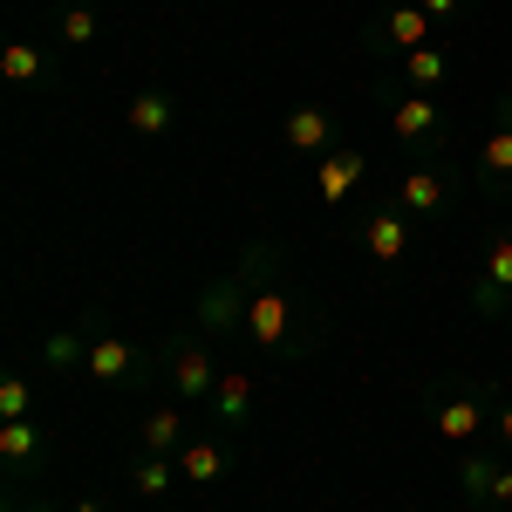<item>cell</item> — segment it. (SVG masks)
Masks as SVG:
<instances>
[{"mask_svg":"<svg viewBox=\"0 0 512 512\" xmlns=\"http://www.w3.org/2000/svg\"><path fill=\"white\" fill-rule=\"evenodd\" d=\"M82 7H103V0H82Z\"/></svg>","mask_w":512,"mask_h":512,"instance_id":"33","label":"cell"},{"mask_svg":"<svg viewBox=\"0 0 512 512\" xmlns=\"http://www.w3.org/2000/svg\"><path fill=\"white\" fill-rule=\"evenodd\" d=\"M472 185H478L485 198H512V130H506V123H492V130L478 137Z\"/></svg>","mask_w":512,"mask_h":512,"instance_id":"15","label":"cell"},{"mask_svg":"<svg viewBox=\"0 0 512 512\" xmlns=\"http://www.w3.org/2000/svg\"><path fill=\"white\" fill-rule=\"evenodd\" d=\"M492 431H499V444L512 451V403H499V417H492Z\"/></svg>","mask_w":512,"mask_h":512,"instance_id":"29","label":"cell"},{"mask_svg":"<svg viewBox=\"0 0 512 512\" xmlns=\"http://www.w3.org/2000/svg\"><path fill=\"white\" fill-rule=\"evenodd\" d=\"M492 417H499L492 390H451V396H431V410H424V424H431L444 444H458V451L485 444V424H492Z\"/></svg>","mask_w":512,"mask_h":512,"instance_id":"8","label":"cell"},{"mask_svg":"<svg viewBox=\"0 0 512 512\" xmlns=\"http://www.w3.org/2000/svg\"><path fill=\"white\" fill-rule=\"evenodd\" d=\"M0 82L7 89H48L55 82V55L41 41H7L0 48Z\"/></svg>","mask_w":512,"mask_h":512,"instance_id":"21","label":"cell"},{"mask_svg":"<svg viewBox=\"0 0 512 512\" xmlns=\"http://www.w3.org/2000/svg\"><path fill=\"white\" fill-rule=\"evenodd\" d=\"M492 123H506V130H512V89L499 96V103H492Z\"/></svg>","mask_w":512,"mask_h":512,"instance_id":"31","label":"cell"},{"mask_svg":"<svg viewBox=\"0 0 512 512\" xmlns=\"http://www.w3.org/2000/svg\"><path fill=\"white\" fill-rule=\"evenodd\" d=\"M0 512H55L48 499H35L28 485H7V499H0Z\"/></svg>","mask_w":512,"mask_h":512,"instance_id":"27","label":"cell"},{"mask_svg":"<svg viewBox=\"0 0 512 512\" xmlns=\"http://www.w3.org/2000/svg\"><path fill=\"white\" fill-rule=\"evenodd\" d=\"M349 239H355V253H369L383 274H396V267L417 253V219H410L396 198H362L349 212Z\"/></svg>","mask_w":512,"mask_h":512,"instance_id":"2","label":"cell"},{"mask_svg":"<svg viewBox=\"0 0 512 512\" xmlns=\"http://www.w3.org/2000/svg\"><path fill=\"white\" fill-rule=\"evenodd\" d=\"M499 472H506V458L492 451V444H472L465 458H458V499L465 506H499Z\"/></svg>","mask_w":512,"mask_h":512,"instance_id":"20","label":"cell"},{"mask_svg":"<svg viewBox=\"0 0 512 512\" xmlns=\"http://www.w3.org/2000/svg\"><path fill=\"white\" fill-rule=\"evenodd\" d=\"M362 178H369V151L342 144V151H328V158L315 164V198H321V205H349Z\"/></svg>","mask_w":512,"mask_h":512,"instance_id":"16","label":"cell"},{"mask_svg":"<svg viewBox=\"0 0 512 512\" xmlns=\"http://www.w3.org/2000/svg\"><path fill=\"white\" fill-rule=\"evenodd\" d=\"M55 41H62V48H89V41H96V7L62 0V14H55Z\"/></svg>","mask_w":512,"mask_h":512,"instance_id":"25","label":"cell"},{"mask_svg":"<svg viewBox=\"0 0 512 512\" xmlns=\"http://www.w3.org/2000/svg\"><path fill=\"white\" fill-rule=\"evenodd\" d=\"M158 362H164L171 396H178V403H192V410H205L212 390H219V376H226V369L212 362V342H205V335H178V342H164Z\"/></svg>","mask_w":512,"mask_h":512,"instance_id":"7","label":"cell"},{"mask_svg":"<svg viewBox=\"0 0 512 512\" xmlns=\"http://www.w3.org/2000/svg\"><path fill=\"white\" fill-rule=\"evenodd\" d=\"M458 192H465V178L451 171L444 158H424V164H410L403 178L390 185V198L417 219V226H437V219H451L458 212Z\"/></svg>","mask_w":512,"mask_h":512,"instance_id":"4","label":"cell"},{"mask_svg":"<svg viewBox=\"0 0 512 512\" xmlns=\"http://www.w3.org/2000/svg\"><path fill=\"white\" fill-rule=\"evenodd\" d=\"M14 417H35V376H0V424H14Z\"/></svg>","mask_w":512,"mask_h":512,"instance_id":"26","label":"cell"},{"mask_svg":"<svg viewBox=\"0 0 512 512\" xmlns=\"http://www.w3.org/2000/svg\"><path fill=\"white\" fill-rule=\"evenodd\" d=\"M233 444H226V431H192L185 444H178V472H185V485H226L233 478Z\"/></svg>","mask_w":512,"mask_h":512,"instance_id":"14","label":"cell"},{"mask_svg":"<svg viewBox=\"0 0 512 512\" xmlns=\"http://www.w3.org/2000/svg\"><path fill=\"white\" fill-rule=\"evenodd\" d=\"M444 82H451V48H444V41L417 48V55H403V89H424V96H437Z\"/></svg>","mask_w":512,"mask_h":512,"instance_id":"23","label":"cell"},{"mask_svg":"<svg viewBox=\"0 0 512 512\" xmlns=\"http://www.w3.org/2000/svg\"><path fill=\"white\" fill-rule=\"evenodd\" d=\"M424 14H431L437 28H458V14H465V0H417Z\"/></svg>","mask_w":512,"mask_h":512,"instance_id":"28","label":"cell"},{"mask_svg":"<svg viewBox=\"0 0 512 512\" xmlns=\"http://www.w3.org/2000/svg\"><path fill=\"white\" fill-rule=\"evenodd\" d=\"M0 472H7V485H35V478H48V437H41L35 417L0 424Z\"/></svg>","mask_w":512,"mask_h":512,"instance_id":"12","label":"cell"},{"mask_svg":"<svg viewBox=\"0 0 512 512\" xmlns=\"http://www.w3.org/2000/svg\"><path fill=\"white\" fill-rule=\"evenodd\" d=\"M246 301H253V287L226 267V274H212L205 287H198V335L205 342H233V335H246Z\"/></svg>","mask_w":512,"mask_h":512,"instance_id":"10","label":"cell"},{"mask_svg":"<svg viewBox=\"0 0 512 512\" xmlns=\"http://www.w3.org/2000/svg\"><path fill=\"white\" fill-rule=\"evenodd\" d=\"M82 376L103 383V390H151V383L164 376V362L151 349H137L130 335H117V328H96V335H89V362H82Z\"/></svg>","mask_w":512,"mask_h":512,"instance_id":"3","label":"cell"},{"mask_svg":"<svg viewBox=\"0 0 512 512\" xmlns=\"http://www.w3.org/2000/svg\"><path fill=\"white\" fill-rule=\"evenodd\" d=\"M253 410H260V376H253V369H226L219 390H212V403H205V424L239 437L246 424H253Z\"/></svg>","mask_w":512,"mask_h":512,"instance_id":"13","label":"cell"},{"mask_svg":"<svg viewBox=\"0 0 512 512\" xmlns=\"http://www.w3.org/2000/svg\"><path fill=\"white\" fill-rule=\"evenodd\" d=\"M499 512H512V458H506V472H499Z\"/></svg>","mask_w":512,"mask_h":512,"instance_id":"30","label":"cell"},{"mask_svg":"<svg viewBox=\"0 0 512 512\" xmlns=\"http://www.w3.org/2000/svg\"><path fill=\"white\" fill-rule=\"evenodd\" d=\"M123 123H130V137H151V144H164L171 130H178V96L171 89H137L130 103H123Z\"/></svg>","mask_w":512,"mask_h":512,"instance_id":"19","label":"cell"},{"mask_svg":"<svg viewBox=\"0 0 512 512\" xmlns=\"http://www.w3.org/2000/svg\"><path fill=\"white\" fill-rule=\"evenodd\" d=\"M62 512H110V506H96V499H69Z\"/></svg>","mask_w":512,"mask_h":512,"instance_id":"32","label":"cell"},{"mask_svg":"<svg viewBox=\"0 0 512 512\" xmlns=\"http://www.w3.org/2000/svg\"><path fill=\"white\" fill-rule=\"evenodd\" d=\"M431 28L437 21L417 0H376V7H369V28H362V48L383 55V62H403V55L431 48Z\"/></svg>","mask_w":512,"mask_h":512,"instance_id":"5","label":"cell"},{"mask_svg":"<svg viewBox=\"0 0 512 512\" xmlns=\"http://www.w3.org/2000/svg\"><path fill=\"white\" fill-rule=\"evenodd\" d=\"M280 151H294V158L321 164L328 151H342V123L328 117L321 103H294V110L280 117Z\"/></svg>","mask_w":512,"mask_h":512,"instance_id":"11","label":"cell"},{"mask_svg":"<svg viewBox=\"0 0 512 512\" xmlns=\"http://www.w3.org/2000/svg\"><path fill=\"white\" fill-rule=\"evenodd\" d=\"M89 335H96V321H62V328H48V335H41V376H82Z\"/></svg>","mask_w":512,"mask_h":512,"instance_id":"17","label":"cell"},{"mask_svg":"<svg viewBox=\"0 0 512 512\" xmlns=\"http://www.w3.org/2000/svg\"><path fill=\"white\" fill-rule=\"evenodd\" d=\"M390 137L417 158H444L451 151V123H444V103L424 96V89H396L390 96Z\"/></svg>","mask_w":512,"mask_h":512,"instance_id":"6","label":"cell"},{"mask_svg":"<svg viewBox=\"0 0 512 512\" xmlns=\"http://www.w3.org/2000/svg\"><path fill=\"white\" fill-rule=\"evenodd\" d=\"M465 301H472L478 321L512 315V233H492L478 246V274H472V287H465Z\"/></svg>","mask_w":512,"mask_h":512,"instance_id":"9","label":"cell"},{"mask_svg":"<svg viewBox=\"0 0 512 512\" xmlns=\"http://www.w3.org/2000/svg\"><path fill=\"white\" fill-rule=\"evenodd\" d=\"M192 403H178V396H164L144 410V424H137V451H164V458H178V444L192 437V417H185Z\"/></svg>","mask_w":512,"mask_h":512,"instance_id":"18","label":"cell"},{"mask_svg":"<svg viewBox=\"0 0 512 512\" xmlns=\"http://www.w3.org/2000/svg\"><path fill=\"white\" fill-rule=\"evenodd\" d=\"M246 342L267 362H301V355L321 349V315H308V301L287 280H267L246 301Z\"/></svg>","mask_w":512,"mask_h":512,"instance_id":"1","label":"cell"},{"mask_svg":"<svg viewBox=\"0 0 512 512\" xmlns=\"http://www.w3.org/2000/svg\"><path fill=\"white\" fill-rule=\"evenodd\" d=\"M178 485H185L178 458H164V451H137V458H130V492H144V499H171Z\"/></svg>","mask_w":512,"mask_h":512,"instance_id":"22","label":"cell"},{"mask_svg":"<svg viewBox=\"0 0 512 512\" xmlns=\"http://www.w3.org/2000/svg\"><path fill=\"white\" fill-rule=\"evenodd\" d=\"M233 274L246 280V287H267V280H280V239H246L233 260Z\"/></svg>","mask_w":512,"mask_h":512,"instance_id":"24","label":"cell"}]
</instances>
